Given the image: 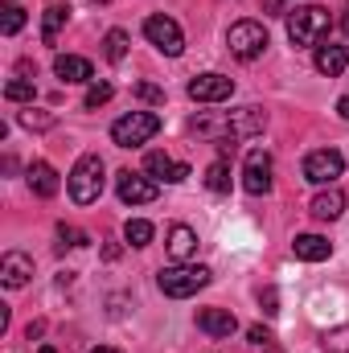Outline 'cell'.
Wrapping results in <instances>:
<instances>
[{
	"instance_id": "obj_22",
	"label": "cell",
	"mask_w": 349,
	"mask_h": 353,
	"mask_svg": "<svg viewBox=\"0 0 349 353\" xmlns=\"http://www.w3.org/2000/svg\"><path fill=\"white\" fill-rule=\"evenodd\" d=\"M103 54H107V62H123V58H128V33H123V29H107Z\"/></svg>"
},
{
	"instance_id": "obj_33",
	"label": "cell",
	"mask_w": 349,
	"mask_h": 353,
	"mask_svg": "<svg viewBox=\"0 0 349 353\" xmlns=\"http://www.w3.org/2000/svg\"><path fill=\"white\" fill-rule=\"evenodd\" d=\"M259 300H263V312H267V316H275V312H279V308H275V300H279V296H275V288H267Z\"/></svg>"
},
{
	"instance_id": "obj_18",
	"label": "cell",
	"mask_w": 349,
	"mask_h": 353,
	"mask_svg": "<svg viewBox=\"0 0 349 353\" xmlns=\"http://www.w3.org/2000/svg\"><path fill=\"white\" fill-rule=\"evenodd\" d=\"M312 218H321V222H333V218H341L346 214V193L341 189H321L317 197H312Z\"/></svg>"
},
{
	"instance_id": "obj_25",
	"label": "cell",
	"mask_w": 349,
	"mask_h": 353,
	"mask_svg": "<svg viewBox=\"0 0 349 353\" xmlns=\"http://www.w3.org/2000/svg\"><path fill=\"white\" fill-rule=\"evenodd\" d=\"M4 99H8V103H33V99H37L33 79H12V83L4 87Z\"/></svg>"
},
{
	"instance_id": "obj_21",
	"label": "cell",
	"mask_w": 349,
	"mask_h": 353,
	"mask_svg": "<svg viewBox=\"0 0 349 353\" xmlns=\"http://www.w3.org/2000/svg\"><path fill=\"white\" fill-rule=\"evenodd\" d=\"M66 17H70V8H66V4H50V8H46V17H41V41H46V46H54V41H58V33H62Z\"/></svg>"
},
{
	"instance_id": "obj_38",
	"label": "cell",
	"mask_w": 349,
	"mask_h": 353,
	"mask_svg": "<svg viewBox=\"0 0 349 353\" xmlns=\"http://www.w3.org/2000/svg\"><path fill=\"white\" fill-rule=\"evenodd\" d=\"M37 353H58V350H54V345H41V350H37Z\"/></svg>"
},
{
	"instance_id": "obj_32",
	"label": "cell",
	"mask_w": 349,
	"mask_h": 353,
	"mask_svg": "<svg viewBox=\"0 0 349 353\" xmlns=\"http://www.w3.org/2000/svg\"><path fill=\"white\" fill-rule=\"evenodd\" d=\"M247 337H251L255 345H271V333H267L263 325H251V329H247Z\"/></svg>"
},
{
	"instance_id": "obj_7",
	"label": "cell",
	"mask_w": 349,
	"mask_h": 353,
	"mask_svg": "<svg viewBox=\"0 0 349 353\" xmlns=\"http://www.w3.org/2000/svg\"><path fill=\"white\" fill-rule=\"evenodd\" d=\"M341 173H346V157L337 148H317L304 157V181L312 185H333Z\"/></svg>"
},
{
	"instance_id": "obj_39",
	"label": "cell",
	"mask_w": 349,
	"mask_h": 353,
	"mask_svg": "<svg viewBox=\"0 0 349 353\" xmlns=\"http://www.w3.org/2000/svg\"><path fill=\"white\" fill-rule=\"evenodd\" d=\"M94 4H107V0H94Z\"/></svg>"
},
{
	"instance_id": "obj_27",
	"label": "cell",
	"mask_w": 349,
	"mask_h": 353,
	"mask_svg": "<svg viewBox=\"0 0 349 353\" xmlns=\"http://www.w3.org/2000/svg\"><path fill=\"white\" fill-rule=\"evenodd\" d=\"M0 29H4V37H12V33H21V29H25V8H17V4H8V8H4V25H0Z\"/></svg>"
},
{
	"instance_id": "obj_35",
	"label": "cell",
	"mask_w": 349,
	"mask_h": 353,
	"mask_svg": "<svg viewBox=\"0 0 349 353\" xmlns=\"http://www.w3.org/2000/svg\"><path fill=\"white\" fill-rule=\"evenodd\" d=\"M263 8H267V12L275 17V12H279V0H263Z\"/></svg>"
},
{
	"instance_id": "obj_17",
	"label": "cell",
	"mask_w": 349,
	"mask_h": 353,
	"mask_svg": "<svg viewBox=\"0 0 349 353\" xmlns=\"http://www.w3.org/2000/svg\"><path fill=\"white\" fill-rule=\"evenodd\" d=\"M54 74L62 79V83H90V62L87 58H79V54H58L54 58Z\"/></svg>"
},
{
	"instance_id": "obj_8",
	"label": "cell",
	"mask_w": 349,
	"mask_h": 353,
	"mask_svg": "<svg viewBox=\"0 0 349 353\" xmlns=\"http://www.w3.org/2000/svg\"><path fill=\"white\" fill-rule=\"evenodd\" d=\"M115 189H119V201H123V205H148V201H157V197H161V185H157L152 176L132 173V169H123V173H119Z\"/></svg>"
},
{
	"instance_id": "obj_30",
	"label": "cell",
	"mask_w": 349,
	"mask_h": 353,
	"mask_svg": "<svg viewBox=\"0 0 349 353\" xmlns=\"http://www.w3.org/2000/svg\"><path fill=\"white\" fill-rule=\"evenodd\" d=\"M58 239H62V247H87V234L74 226H58Z\"/></svg>"
},
{
	"instance_id": "obj_23",
	"label": "cell",
	"mask_w": 349,
	"mask_h": 353,
	"mask_svg": "<svg viewBox=\"0 0 349 353\" xmlns=\"http://www.w3.org/2000/svg\"><path fill=\"white\" fill-rule=\"evenodd\" d=\"M152 234H157V230H152V222H144V218H132V222L123 226V239H128L132 247H148Z\"/></svg>"
},
{
	"instance_id": "obj_13",
	"label": "cell",
	"mask_w": 349,
	"mask_h": 353,
	"mask_svg": "<svg viewBox=\"0 0 349 353\" xmlns=\"http://www.w3.org/2000/svg\"><path fill=\"white\" fill-rule=\"evenodd\" d=\"M29 279H33V259L25 251H8L0 259V283L4 288H25Z\"/></svg>"
},
{
	"instance_id": "obj_37",
	"label": "cell",
	"mask_w": 349,
	"mask_h": 353,
	"mask_svg": "<svg viewBox=\"0 0 349 353\" xmlns=\"http://www.w3.org/2000/svg\"><path fill=\"white\" fill-rule=\"evenodd\" d=\"M90 353H119V350H111V345H99V350H90Z\"/></svg>"
},
{
	"instance_id": "obj_15",
	"label": "cell",
	"mask_w": 349,
	"mask_h": 353,
	"mask_svg": "<svg viewBox=\"0 0 349 353\" xmlns=\"http://www.w3.org/2000/svg\"><path fill=\"white\" fill-rule=\"evenodd\" d=\"M165 247H169V259H173V263H189V259L197 255V230L177 222L173 230H169V243H165Z\"/></svg>"
},
{
	"instance_id": "obj_26",
	"label": "cell",
	"mask_w": 349,
	"mask_h": 353,
	"mask_svg": "<svg viewBox=\"0 0 349 353\" xmlns=\"http://www.w3.org/2000/svg\"><path fill=\"white\" fill-rule=\"evenodd\" d=\"M321 345L329 353H349V325H337V329L321 333Z\"/></svg>"
},
{
	"instance_id": "obj_28",
	"label": "cell",
	"mask_w": 349,
	"mask_h": 353,
	"mask_svg": "<svg viewBox=\"0 0 349 353\" xmlns=\"http://www.w3.org/2000/svg\"><path fill=\"white\" fill-rule=\"evenodd\" d=\"M111 94H115V87H111V83H94V87L87 90V99H83V103H87L90 111H94V107H103V103H111Z\"/></svg>"
},
{
	"instance_id": "obj_2",
	"label": "cell",
	"mask_w": 349,
	"mask_h": 353,
	"mask_svg": "<svg viewBox=\"0 0 349 353\" xmlns=\"http://www.w3.org/2000/svg\"><path fill=\"white\" fill-rule=\"evenodd\" d=\"M66 189H70L74 205H90V201H99V193H103V161H99L94 152L79 157L74 169H70V176H66Z\"/></svg>"
},
{
	"instance_id": "obj_6",
	"label": "cell",
	"mask_w": 349,
	"mask_h": 353,
	"mask_svg": "<svg viewBox=\"0 0 349 353\" xmlns=\"http://www.w3.org/2000/svg\"><path fill=\"white\" fill-rule=\"evenodd\" d=\"M144 37H148L161 54H169V58H177V54L185 50V33H181V25H177L173 17H165V12H152V17L144 21Z\"/></svg>"
},
{
	"instance_id": "obj_5",
	"label": "cell",
	"mask_w": 349,
	"mask_h": 353,
	"mask_svg": "<svg viewBox=\"0 0 349 353\" xmlns=\"http://www.w3.org/2000/svg\"><path fill=\"white\" fill-rule=\"evenodd\" d=\"M267 46H271V37H267V29H263L259 21H239V25H230V33H226V50H230L239 62H255Z\"/></svg>"
},
{
	"instance_id": "obj_4",
	"label": "cell",
	"mask_w": 349,
	"mask_h": 353,
	"mask_svg": "<svg viewBox=\"0 0 349 353\" xmlns=\"http://www.w3.org/2000/svg\"><path fill=\"white\" fill-rule=\"evenodd\" d=\"M157 283H161V292H165V296L185 300V296H193V292H201V288L210 283V267H193V263L165 267V271L157 275Z\"/></svg>"
},
{
	"instance_id": "obj_12",
	"label": "cell",
	"mask_w": 349,
	"mask_h": 353,
	"mask_svg": "<svg viewBox=\"0 0 349 353\" xmlns=\"http://www.w3.org/2000/svg\"><path fill=\"white\" fill-rule=\"evenodd\" d=\"M144 173L152 176V181H169V185H181V181L189 176V165L173 161L169 152H148V157H144Z\"/></svg>"
},
{
	"instance_id": "obj_24",
	"label": "cell",
	"mask_w": 349,
	"mask_h": 353,
	"mask_svg": "<svg viewBox=\"0 0 349 353\" xmlns=\"http://www.w3.org/2000/svg\"><path fill=\"white\" fill-rule=\"evenodd\" d=\"M206 189H210V193H226V189H230V165H226V161H214V165L206 169Z\"/></svg>"
},
{
	"instance_id": "obj_19",
	"label": "cell",
	"mask_w": 349,
	"mask_h": 353,
	"mask_svg": "<svg viewBox=\"0 0 349 353\" xmlns=\"http://www.w3.org/2000/svg\"><path fill=\"white\" fill-rule=\"evenodd\" d=\"M312 62H317V70H321L325 79H337L349 66V50L346 46H317V58H312Z\"/></svg>"
},
{
	"instance_id": "obj_1",
	"label": "cell",
	"mask_w": 349,
	"mask_h": 353,
	"mask_svg": "<svg viewBox=\"0 0 349 353\" xmlns=\"http://www.w3.org/2000/svg\"><path fill=\"white\" fill-rule=\"evenodd\" d=\"M325 33H329V8L300 4V8L288 12V37H292V46H321Z\"/></svg>"
},
{
	"instance_id": "obj_10",
	"label": "cell",
	"mask_w": 349,
	"mask_h": 353,
	"mask_svg": "<svg viewBox=\"0 0 349 353\" xmlns=\"http://www.w3.org/2000/svg\"><path fill=\"white\" fill-rule=\"evenodd\" d=\"M263 128H267V111L255 107V103H247V107H239V111L226 115V132H230V140H251V136H259Z\"/></svg>"
},
{
	"instance_id": "obj_16",
	"label": "cell",
	"mask_w": 349,
	"mask_h": 353,
	"mask_svg": "<svg viewBox=\"0 0 349 353\" xmlns=\"http://www.w3.org/2000/svg\"><path fill=\"white\" fill-rule=\"evenodd\" d=\"M292 251H296V259H304V263H325V259L333 255V243L321 239V234H296Z\"/></svg>"
},
{
	"instance_id": "obj_14",
	"label": "cell",
	"mask_w": 349,
	"mask_h": 353,
	"mask_svg": "<svg viewBox=\"0 0 349 353\" xmlns=\"http://www.w3.org/2000/svg\"><path fill=\"white\" fill-rule=\"evenodd\" d=\"M197 329L210 333V337H230L239 329V321H235L230 308H197Z\"/></svg>"
},
{
	"instance_id": "obj_11",
	"label": "cell",
	"mask_w": 349,
	"mask_h": 353,
	"mask_svg": "<svg viewBox=\"0 0 349 353\" xmlns=\"http://www.w3.org/2000/svg\"><path fill=\"white\" fill-rule=\"evenodd\" d=\"M243 189L255 193V197L271 189V157H267L263 148L247 152V165H243Z\"/></svg>"
},
{
	"instance_id": "obj_36",
	"label": "cell",
	"mask_w": 349,
	"mask_h": 353,
	"mask_svg": "<svg viewBox=\"0 0 349 353\" xmlns=\"http://www.w3.org/2000/svg\"><path fill=\"white\" fill-rule=\"evenodd\" d=\"M341 33L349 37V8H346V17H341Z\"/></svg>"
},
{
	"instance_id": "obj_9",
	"label": "cell",
	"mask_w": 349,
	"mask_h": 353,
	"mask_svg": "<svg viewBox=\"0 0 349 353\" xmlns=\"http://www.w3.org/2000/svg\"><path fill=\"white\" fill-rule=\"evenodd\" d=\"M189 99L193 103H226L230 94H235V79H226V74H197V79H189Z\"/></svg>"
},
{
	"instance_id": "obj_29",
	"label": "cell",
	"mask_w": 349,
	"mask_h": 353,
	"mask_svg": "<svg viewBox=\"0 0 349 353\" xmlns=\"http://www.w3.org/2000/svg\"><path fill=\"white\" fill-rule=\"evenodd\" d=\"M21 123H25L29 132H33V128H54V115H46V111H33V107H29V111H21Z\"/></svg>"
},
{
	"instance_id": "obj_31",
	"label": "cell",
	"mask_w": 349,
	"mask_h": 353,
	"mask_svg": "<svg viewBox=\"0 0 349 353\" xmlns=\"http://www.w3.org/2000/svg\"><path fill=\"white\" fill-rule=\"evenodd\" d=\"M136 94H140L144 103H165V90L152 87V83H140V87H136Z\"/></svg>"
},
{
	"instance_id": "obj_34",
	"label": "cell",
	"mask_w": 349,
	"mask_h": 353,
	"mask_svg": "<svg viewBox=\"0 0 349 353\" xmlns=\"http://www.w3.org/2000/svg\"><path fill=\"white\" fill-rule=\"evenodd\" d=\"M337 111H341V119H349V94L346 99H337Z\"/></svg>"
},
{
	"instance_id": "obj_3",
	"label": "cell",
	"mask_w": 349,
	"mask_h": 353,
	"mask_svg": "<svg viewBox=\"0 0 349 353\" xmlns=\"http://www.w3.org/2000/svg\"><path fill=\"white\" fill-rule=\"evenodd\" d=\"M157 132H161V115H157V111H132V115H123V119L111 123V140H115L119 148H140V144H148Z\"/></svg>"
},
{
	"instance_id": "obj_20",
	"label": "cell",
	"mask_w": 349,
	"mask_h": 353,
	"mask_svg": "<svg viewBox=\"0 0 349 353\" xmlns=\"http://www.w3.org/2000/svg\"><path fill=\"white\" fill-rule=\"evenodd\" d=\"M29 189L37 193V197H54L58 189H62V181L54 173V165H46V161H37V165H29Z\"/></svg>"
}]
</instances>
